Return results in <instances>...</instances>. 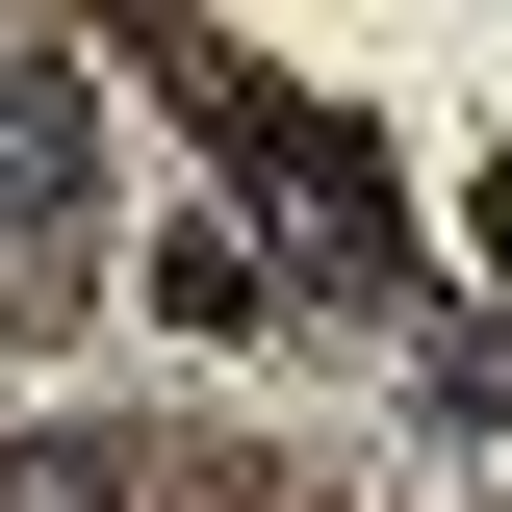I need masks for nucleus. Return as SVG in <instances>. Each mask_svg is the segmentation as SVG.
Masks as SVG:
<instances>
[{
  "label": "nucleus",
  "instance_id": "1",
  "mask_svg": "<svg viewBox=\"0 0 512 512\" xmlns=\"http://www.w3.org/2000/svg\"><path fill=\"white\" fill-rule=\"evenodd\" d=\"M77 154H103V128H77V77H52V52H0V231H52Z\"/></svg>",
  "mask_w": 512,
  "mask_h": 512
},
{
  "label": "nucleus",
  "instance_id": "2",
  "mask_svg": "<svg viewBox=\"0 0 512 512\" xmlns=\"http://www.w3.org/2000/svg\"><path fill=\"white\" fill-rule=\"evenodd\" d=\"M0 512H128V461H0Z\"/></svg>",
  "mask_w": 512,
  "mask_h": 512
},
{
  "label": "nucleus",
  "instance_id": "3",
  "mask_svg": "<svg viewBox=\"0 0 512 512\" xmlns=\"http://www.w3.org/2000/svg\"><path fill=\"white\" fill-rule=\"evenodd\" d=\"M487 256H512V180H487Z\"/></svg>",
  "mask_w": 512,
  "mask_h": 512
}]
</instances>
